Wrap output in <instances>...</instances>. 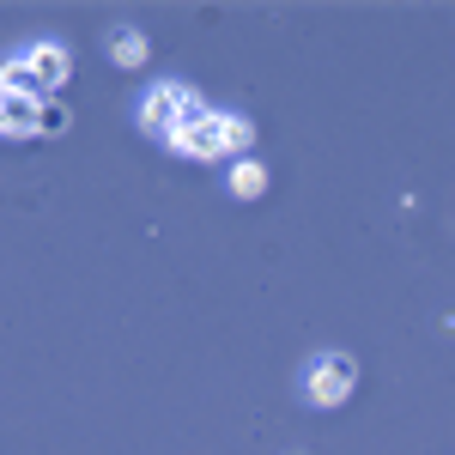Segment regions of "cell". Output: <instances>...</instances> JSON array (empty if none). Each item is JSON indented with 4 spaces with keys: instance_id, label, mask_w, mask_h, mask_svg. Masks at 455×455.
Masks as SVG:
<instances>
[{
    "instance_id": "8",
    "label": "cell",
    "mask_w": 455,
    "mask_h": 455,
    "mask_svg": "<svg viewBox=\"0 0 455 455\" xmlns=\"http://www.w3.org/2000/svg\"><path fill=\"white\" fill-rule=\"evenodd\" d=\"M109 61H116V68H146V36L140 31H128V25H116V31H109Z\"/></svg>"
},
{
    "instance_id": "9",
    "label": "cell",
    "mask_w": 455,
    "mask_h": 455,
    "mask_svg": "<svg viewBox=\"0 0 455 455\" xmlns=\"http://www.w3.org/2000/svg\"><path fill=\"white\" fill-rule=\"evenodd\" d=\"M36 134H68V104L43 98V109H36Z\"/></svg>"
},
{
    "instance_id": "4",
    "label": "cell",
    "mask_w": 455,
    "mask_h": 455,
    "mask_svg": "<svg viewBox=\"0 0 455 455\" xmlns=\"http://www.w3.org/2000/svg\"><path fill=\"white\" fill-rule=\"evenodd\" d=\"M19 55L31 61L36 85H43V98H55V92L73 79V49H68V43H49V36H43V43H31V49H19Z\"/></svg>"
},
{
    "instance_id": "5",
    "label": "cell",
    "mask_w": 455,
    "mask_h": 455,
    "mask_svg": "<svg viewBox=\"0 0 455 455\" xmlns=\"http://www.w3.org/2000/svg\"><path fill=\"white\" fill-rule=\"evenodd\" d=\"M36 98H12L0 92V134H36Z\"/></svg>"
},
{
    "instance_id": "1",
    "label": "cell",
    "mask_w": 455,
    "mask_h": 455,
    "mask_svg": "<svg viewBox=\"0 0 455 455\" xmlns=\"http://www.w3.org/2000/svg\"><path fill=\"white\" fill-rule=\"evenodd\" d=\"M249 146H255V122H249V116H237V109H207L201 122H188V128L176 134L171 152L212 164V158H249Z\"/></svg>"
},
{
    "instance_id": "7",
    "label": "cell",
    "mask_w": 455,
    "mask_h": 455,
    "mask_svg": "<svg viewBox=\"0 0 455 455\" xmlns=\"http://www.w3.org/2000/svg\"><path fill=\"white\" fill-rule=\"evenodd\" d=\"M231 195H237V201L267 195V164H261V158H231Z\"/></svg>"
},
{
    "instance_id": "3",
    "label": "cell",
    "mask_w": 455,
    "mask_h": 455,
    "mask_svg": "<svg viewBox=\"0 0 455 455\" xmlns=\"http://www.w3.org/2000/svg\"><path fill=\"white\" fill-rule=\"evenodd\" d=\"M352 388H358V358L352 352H315L310 371H304V401L310 407H340Z\"/></svg>"
},
{
    "instance_id": "2",
    "label": "cell",
    "mask_w": 455,
    "mask_h": 455,
    "mask_svg": "<svg viewBox=\"0 0 455 455\" xmlns=\"http://www.w3.org/2000/svg\"><path fill=\"white\" fill-rule=\"evenodd\" d=\"M207 109L212 104L195 92V85H182V79H158V85H146V98H140V128H146V140L176 146V134H182L188 122H201Z\"/></svg>"
},
{
    "instance_id": "6",
    "label": "cell",
    "mask_w": 455,
    "mask_h": 455,
    "mask_svg": "<svg viewBox=\"0 0 455 455\" xmlns=\"http://www.w3.org/2000/svg\"><path fill=\"white\" fill-rule=\"evenodd\" d=\"M0 92H12V98H36V104H43V85H36V73H31L25 55H6V61H0Z\"/></svg>"
}]
</instances>
